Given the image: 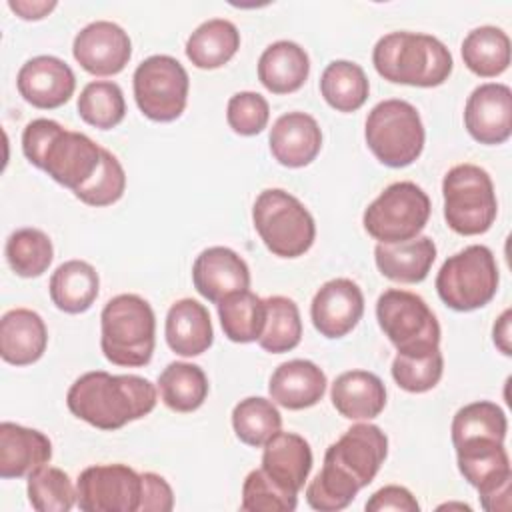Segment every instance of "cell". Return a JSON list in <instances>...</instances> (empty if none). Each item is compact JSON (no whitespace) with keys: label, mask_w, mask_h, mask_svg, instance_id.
<instances>
[{"label":"cell","mask_w":512,"mask_h":512,"mask_svg":"<svg viewBox=\"0 0 512 512\" xmlns=\"http://www.w3.org/2000/svg\"><path fill=\"white\" fill-rule=\"evenodd\" d=\"M388 438L376 424H354L324 454V466L306 488V502L320 512L344 510L378 474Z\"/></svg>","instance_id":"6da1fadb"},{"label":"cell","mask_w":512,"mask_h":512,"mask_svg":"<svg viewBox=\"0 0 512 512\" xmlns=\"http://www.w3.org/2000/svg\"><path fill=\"white\" fill-rule=\"evenodd\" d=\"M158 400L156 386L136 374L86 372L66 394L68 410L100 430H118L148 416Z\"/></svg>","instance_id":"7a4b0ae2"},{"label":"cell","mask_w":512,"mask_h":512,"mask_svg":"<svg viewBox=\"0 0 512 512\" xmlns=\"http://www.w3.org/2000/svg\"><path fill=\"white\" fill-rule=\"evenodd\" d=\"M22 152L30 164L72 192L100 168L102 148L82 132L66 130L50 118H36L22 132Z\"/></svg>","instance_id":"3957f363"},{"label":"cell","mask_w":512,"mask_h":512,"mask_svg":"<svg viewBox=\"0 0 512 512\" xmlns=\"http://www.w3.org/2000/svg\"><path fill=\"white\" fill-rule=\"evenodd\" d=\"M376 72L394 84L434 88L448 80L454 62L436 36L398 30L384 34L372 50Z\"/></svg>","instance_id":"277c9868"},{"label":"cell","mask_w":512,"mask_h":512,"mask_svg":"<svg viewBox=\"0 0 512 512\" xmlns=\"http://www.w3.org/2000/svg\"><path fill=\"white\" fill-rule=\"evenodd\" d=\"M100 330V348L108 362L140 368L152 360L156 316L142 296L118 294L110 298L100 314Z\"/></svg>","instance_id":"5b68a950"},{"label":"cell","mask_w":512,"mask_h":512,"mask_svg":"<svg viewBox=\"0 0 512 512\" xmlns=\"http://www.w3.org/2000/svg\"><path fill=\"white\" fill-rule=\"evenodd\" d=\"M252 222L266 248L280 258L302 256L316 238V224L308 208L282 188H266L258 194Z\"/></svg>","instance_id":"8992f818"},{"label":"cell","mask_w":512,"mask_h":512,"mask_svg":"<svg viewBox=\"0 0 512 512\" xmlns=\"http://www.w3.org/2000/svg\"><path fill=\"white\" fill-rule=\"evenodd\" d=\"M364 138L378 162L390 168H404L420 158L426 132L416 106L390 98L368 112Z\"/></svg>","instance_id":"52a82bcc"},{"label":"cell","mask_w":512,"mask_h":512,"mask_svg":"<svg viewBox=\"0 0 512 512\" xmlns=\"http://www.w3.org/2000/svg\"><path fill=\"white\" fill-rule=\"evenodd\" d=\"M446 224L462 236L490 230L498 214V200L490 174L476 164H458L442 180Z\"/></svg>","instance_id":"ba28073f"},{"label":"cell","mask_w":512,"mask_h":512,"mask_svg":"<svg viewBox=\"0 0 512 512\" xmlns=\"http://www.w3.org/2000/svg\"><path fill=\"white\" fill-rule=\"evenodd\" d=\"M498 282L492 250L484 244H472L446 258L436 276V292L448 308L472 312L496 296Z\"/></svg>","instance_id":"9c48e42d"},{"label":"cell","mask_w":512,"mask_h":512,"mask_svg":"<svg viewBox=\"0 0 512 512\" xmlns=\"http://www.w3.org/2000/svg\"><path fill=\"white\" fill-rule=\"evenodd\" d=\"M376 320L402 356H426L440 350V324L422 296L388 288L378 296Z\"/></svg>","instance_id":"30bf717a"},{"label":"cell","mask_w":512,"mask_h":512,"mask_svg":"<svg viewBox=\"0 0 512 512\" xmlns=\"http://www.w3.org/2000/svg\"><path fill=\"white\" fill-rule=\"evenodd\" d=\"M428 194L410 180H400L384 188L364 210V230L380 244L406 242L416 238L430 218Z\"/></svg>","instance_id":"8fae6325"},{"label":"cell","mask_w":512,"mask_h":512,"mask_svg":"<svg viewBox=\"0 0 512 512\" xmlns=\"http://www.w3.org/2000/svg\"><path fill=\"white\" fill-rule=\"evenodd\" d=\"M132 86L134 100L146 118L172 122L180 118L186 108L190 78L174 56L154 54L136 66Z\"/></svg>","instance_id":"7c38bea8"},{"label":"cell","mask_w":512,"mask_h":512,"mask_svg":"<svg viewBox=\"0 0 512 512\" xmlns=\"http://www.w3.org/2000/svg\"><path fill=\"white\" fill-rule=\"evenodd\" d=\"M458 470L478 490L486 512H508L512 506V468L504 442L476 440L456 446Z\"/></svg>","instance_id":"4fadbf2b"},{"label":"cell","mask_w":512,"mask_h":512,"mask_svg":"<svg viewBox=\"0 0 512 512\" xmlns=\"http://www.w3.org/2000/svg\"><path fill=\"white\" fill-rule=\"evenodd\" d=\"M142 474L126 464H96L80 472L76 504L84 512H138Z\"/></svg>","instance_id":"5bb4252c"},{"label":"cell","mask_w":512,"mask_h":512,"mask_svg":"<svg viewBox=\"0 0 512 512\" xmlns=\"http://www.w3.org/2000/svg\"><path fill=\"white\" fill-rule=\"evenodd\" d=\"M76 62L94 76H112L126 68L132 56L128 32L110 20H96L84 26L72 44Z\"/></svg>","instance_id":"9a60e30c"},{"label":"cell","mask_w":512,"mask_h":512,"mask_svg":"<svg viewBox=\"0 0 512 512\" xmlns=\"http://www.w3.org/2000/svg\"><path fill=\"white\" fill-rule=\"evenodd\" d=\"M468 134L486 146L504 144L512 132V90L500 82H486L472 90L464 106Z\"/></svg>","instance_id":"2e32d148"},{"label":"cell","mask_w":512,"mask_h":512,"mask_svg":"<svg viewBox=\"0 0 512 512\" xmlns=\"http://www.w3.org/2000/svg\"><path fill=\"white\" fill-rule=\"evenodd\" d=\"M364 314V294L350 278L324 282L312 298L310 318L326 338H342L356 328Z\"/></svg>","instance_id":"e0dca14e"},{"label":"cell","mask_w":512,"mask_h":512,"mask_svg":"<svg viewBox=\"0 0 512 512\" xmlns=\"http://www.w3.org/2000/svg\"><path fill=\"white\" fill-rule=\"evenodd\" d=\"M16 86L28 104L52 110L70 100L76 88V76L58 56L42 54L22 64L16 76Z\"/></svg>","instance_id":"ac0fdd59"},{"label":"cell","mask_w":512,"mask_h":512,"mask_svg":"<svg viewBox=\"0 0 512 512\" xmlns=\"http://www.w3.org/2000/svg\"><path fill=\"white\" fill-rule=\"evenodd\" d=\"M192 282L200 296L220 304L230 294L250 288V270L240 254L226 246L202 250L192 264Z\"/></svg>","instance_id":"d6986e66"},{"label":"cell","mask_w":512,"mask_h":512,"mask_svg":"<svg viewBox=\"0 0 512 512\" xmlns=\"http://www.w3.org/2000/svg\"><path fill=\"white\" fill-rule=\"evenodd\" d=\"M270 152L286 168L308 166L322 148V130L306 112H286L270 128Z\"/></svg>","instance_id":"ffe728a7"},{"label":"cell","mask_w":512,"mask_h":512,"mask_svg":"<svg viewBox=\"0 0 512 512\" xmlns=\"http://www.w3.org/2000/svg\"><path fill=\"white\" fill-rule=\"evenodd\" d=\"M326 374L310 360L294 358L282 362L270 376L272 402L288 410H304L318 404L326 392Z\"/></svg>","instance_id":"44dd1931"},{"label":"cell","mask_w":512,"mask_h":512,"mask_svg":"<svg viewBox=\"0 0 512 512\" xmlns=\"http://www.w3.org/2000/svg\"><path fill=\"white\" fill-rule=\"evenodd\" d=\"M52 458L50 438L34 428L14 422L0 424V476L22 478L48 464Z\"/></svg>","instance_id":"7402d4cb"},{"label":"cell","mask_w":512,"mask_h":512,"mask_svg":"<svg viewBox=\"0 0 512 512\" xmlns=\"http://www.w3.org/2000/svg\"><path fill=\"white\" fill-rule=\"evenodd\" d=\"M48 330L42 316L28 308H12L0 320V356L12 366H28L42 358Z\"/></svg>","instance_id":"603a6c76"},{"label":"cell","mask_w":512,"mask_h":512,"mask_svg":"<svg viewBox=\"0 0 512 512\" xmlns=\"http://www.w3.org/2000/svg\"><path fill=\"white\" fill-rule=\"evenodd\" d=\"M262 470L282 488L298 494L312 470L310 444L294 432H276L262 452Z\"/></svg>","instance_id":"cb8c5ba5"},{"label":"cell","mask_w":512,"mask_h":512,"mask_svg":"<svg viewBox=\"0 0 512 512\" xmlns=\"http://www.w3.org/2000/svg\"><path fill=\"white\" fill-rule=\"evenodd\" d=\"M166 342L180 356H200L214 342L208 308L194 298L176 300L166 314Z\"/></svg>","instance_id":"d4e9b609"},{"label":"cell","mask_w":512,"mask_h":512,"mask_svg":"<svg viewBox=\"0 0 512 512\" xmlns=\"http://www.w3.org/2000/svg\"><path fill=\"white\" fill-rule=\"evenodd\" d=\"M330 398L340 416L348 420H370L384 410L386 388L368 370H348L334 380Z\"/></svg>","instance_id":"484cf974"},{"label":"cell","mask_w":512,"mask_h":512,"mask_svg":"<svg viewBox=\"0 0 512 512\" xmlns=\"http://www.w3.org/2000/svg\"><path fill=\"white\" fill-rule=\"evenodd\" d=\"M310 74L306 50L292 40L272 42L258 60V80L272 94H292L304 86Z\"/></svg>","instance_id":"4316f807"},{"label":"cell","mask_w":512,"mask_h":512,"mask_svg":"<svg viewBox=\"0 0 512 512\" xmlns=\"http://www.w3.org/2000/svg\"><path fill=\"white\" fill-rule=\"evenodd\" d=\"M374 260L382 276L394 282L416 284L428 276L436 260V244L430 236H416L394 244L378 242L374 248Z\"/></svg>","instance_id":"83f0119b"},{"label":"cell","mask_w":512,"mask_h":512,"mask_svg":"<svg viewBox=\"0 0 512 512\" xmlns=\"http://www.w3.org/2000/svg\"><path fill=\"white\" fill-rule=\"evenodd\" d=\"M50 298L66 314L86 312L100 288L98 272L84 260H66L50 276Z\"/></svg>","instance_id":"f1b7e54d"},{"label":"cell","mask_w":512,"mask_h":512,"mask_svg":"<svg viewBox=\"0 0 512 512\" xmlns=\"http://www.w3.org/2000/svg\"><path fill=\"white\" fill-rule=\"evenodd\" d=\"M240 48V32L226 18L202 22L186 40L188 60L202 70H214L232 60Z\"/></svg>","instance_id":"f546056e"},{"label":"cell","mask_w":512,"mask_h":512,"mask_svg":"<svg viewBox=\"0 0 512 512\" xmlns=\"http://www.w3.org/2000/svg\"><path fill=\"white\" fill-rule=\"evenodd\" d=\"M462 60L470 72L494 78L510 66V38L502 28L478 26L462 40Z\"/></svg>","instance_id":"4dcf8cb0"},{"label":"cell","mask_w":512,"mask_h":512,"mask_svg":"<svg viewBox=\"0 0 512 512\" xmlns=\"http://www.w3.org/2000/svg\"><path fill=\"white\" fill-rule=\"evenodd\" d=\"M162 402L174 412H194L208 396L204 370L190 362H170L158 376Z\"/></svg>","instance_id":"1f68e13d"},{"label":"cell","mask_w":512,"mask_h":512,"mask_svg":"<svg viewBox=\"0 0 512 512\" xmlns=\"http://www.w3.org/2000/svg\"><path fill=\"white\" fill-rule=\"evenodd\" d=\"M320 92L334 110L356 112L368 100L370 82L360 64L350 60H334L320 76Z\"/></svg>","instance_id":"d6a6232c"},{"label":"cell","mask_w":512,"mask_h":512,"mask_svg":"<svg viewBox=\"0 0 512 512\" xmlns=\"http://www.w3.org/2000/svg\"><path fill=\"white\" fill-rule=\"evenodd\" d=\"M218 316L228 340L238 344L254 342L260 338L266 320L264 298L250 290L230 294L218 304Z\"/></svg>","instance_id":"836d02e7"},{"label":"cell","mask_w":512,"mask_h":512,"mask_svg":"<svg viewBox=\"0 0 512 512\" xmlns=\"http://www.w3.org/2000/svg\"><path fill=\"white\" fill-rule=\"evenodd\" d=\"M508 432V420L504 410L490 402L478 400L462 406L452 418V444L454 448L476 440L504 442Z\"/></svg>","instance_id":"e575fe53"},{"label":"cell","mask_w":512,"mask_h":512,"mask_svg":"<svg viewBox=\"0 0 512 512\" xmlns=\"http://www.w3.org/2000/svg\"><path fill=\"white\" fill-rule=\"evenodd\" d=\"M266 320L258 344L270 354L294 350L302 338V320L298 304L288 296L264 298Z\"/></svg>","instance_id":"d590c367"},{"label":"cell","mask_w":512,"mask_h":512,"mask_svg":"<svg viewBox=\"0 0 512 512\" xmlns=\"http://www.w3.org/2000/svg\"><path fill=\"white\" fill-rule=\"evenodd\" d=\"M232 428L240 442L260 448L282 428V416L272 400L248 396L232 410Z\"/></svg>","instance_id":"8d00e7d4"},{"label":"cell","mask_w":512,"mask_h":512,"mask_svg":"<svg viewBox=\"0 0 512 512\" xmlns=\"http://www.w3.org/2000/svg\"><path fill=\"white\" fill-rule=\"evenodd\" d=\"M80 118L100 130L118 126L126 116V100L122 88L112 80L88 82L78 96Z\"/></svg>","instance_id":"74e56055"},{"label":"cell","mask_w":512,"mask_h":512,"mask_svg":"<svg viewBox=\"0 0 512 512\" xmlns=\"http://www.w3.org/2000/svg\"><path fill=\"white\" fill-rule=\"evenodd\" d=\"M10 268L22 278L42 276L54 258V246L46 232L38 228H18L6 240Z\"/></svg>","instance_id":"f35d334b"},{"label":"cell","mask_w":512,"mask_h":512,"mask_svg":"<svg viewBox=\"0 0 512 512\" xmlns=\"http://www.w3.org/2000/svg\"><path fill=\"white\" fill-rule=\"evenodd\" d=\"M28 500L38 512H68L76 504L70 476L54 466H42L28 476Z\"/></svg>","instance_id":"ab89813d"},{"label":"cell","mask_w":512,"mask_h":512,"mask_svg":"<svg viewBox=\"0 0 512 512\" xmlns=\"http://www.w3.org/2000/svg\"><path fill=\"white\" fill-rule=\"evenodd\" d=\"M126 190V172L120 160L106 148H102V162L96 174L80 188L74 190V196L88 206H110L122 198Z\"/></svg>","instance_id":"60d3db41"},{"label":"cell","mask_w":512,"mask_h":512,"mask_svg":"<svg viewBox=\"0 0 512 512\" xmlns=\"http://www.w3.org/2000/svg\"><path fill=\"white\" fill-rule=\"evenodd\" d=\"M296 496L258 468L244 478L240 508L246 512H292L298 504Z\"/></svg>","instance_id":"b9f144b4"},{"label":"cell","mask_w":512,"mask_h":512,"mask_svg":"<svg viewBox=\"0 0 512 512\" xmlns=\"http://www.w3.org/2000/svg\"><path fill=\"white\" fill-rule=\"evenodd\" d=\"M444 372V356L440 350H434L426 356H402L396 354L392 362L394 382L412 394H422L432 390Z\"/></svg>","instance_id":"7bdbcfd3"},{"label":"cell","mask_w":512,"mask_h":512,"mask_svg":"<svg viewBox=\"0 0 512 512\" xmlns=\"http://www.w3.org/2000/svg\"><path fill=\"white\" fill-rule=\"evenodd\" d=\"M270 118L268 100L258 92H236L228 100L226 120L228 126L240 136H256L260 134Z\"/></svg>","instance_id":"ee69618b"},{"label":"cell","mask_w":512,"mask_h":512,"mask_svg":"<svg viewBox=\"0 0 512 512\" xmlns=\"http://www.w3.org/2000/svg\"><path fill=\"white\" fill-rule=\"evenodd\" d=\"M174 508V492L166 478L154 472L142 474V498L138 512H170Z\"/></svg>","instance_id":"f6af8a7d"},{"label":"cell","mask_w":512,"mask_h":512,"mask_svg":"<svg viewBox=\"0 0 512 512\" xmlns=\"http://www.w3.org/2000/svg\"><path fill=\"white\" fill-rule=\"evenodd\" d=\"M368 512H384V510H398V512H418L420 504L412 496V492L404 486H384L376 490L368 502H366Z\"/></svg>","instance_id":"bcb514c9"},{"label":"cell","mask_w":512,"mask_h":512,"mask_svg":"<svg viewBox=\"0 0 512 512\" xmlns=\"http://www.w3.org/2000/svg\"><path fill=\"white\" fill-rule=\"evenodd\" d=\"M58 6L56 0H10L8 8L16 12L22 20H42Z\"/></svg>","instance_id":"7dc6e473"},{"label":"cell","mask_w":512,"mask_h":512,"mask_svg":"<svg viewBox=\"0 0 512 512\" xmlns=\"http://www.w3.org/2000/svg\"><path fill=\"white\" fill-rule=\"evenodd\" d=\"M510 320H512V310H510V308H506V310L498 316V320L494 322V328H492L494 344H496V348H498L504 356H510V354H512Z\"/></svg>","instance_id":"c3c4849f"},{"label":"cell","mask_w":512,"mask_h":512,"mask_svg":"<svg viewBox=\"0 0 512 512\" xmlns=\"http://www.w3.org/2000/svg\"><path fill=\"white\" fill-rule=\"evenodd\" d=\"M440 508H460V510H470V506H468V504H454V502H452V504H442Z\"/></svg>","instance_id":"681fc988"}]
</instances>
